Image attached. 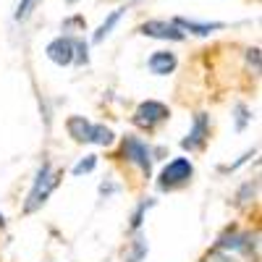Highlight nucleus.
Here are the masks:
<instances>
[{
	"label": "nucleus",
	"mask_w": 262,
	"mask_h": 262,
	"mask_svg": "<svg viewBox=\"0 0 262 262\" xmlns=\"http://www.w3.org/2000/svg\"><path fill=\"white\" fill-rule=\"evenodd\" d=\"M168 118H170L168 105H163V102H158V100L139 102V105H137V111H134V116H131L134 126H139L142 131H155V128L163 126Z\"/></svg>",
	"instance_id": "nucleus-4"
},
{
	"label": "nucleus",
	"mask_w": 262,
	"mask_h": 262,
	"mask_svg": "<svg viewBox=\"0 0 262 262\" xmlns=\"http://www.w3.org/2000/svg\"><path fill=\"white\" fill-rule=\"evenodd\" d=\"M37 3H39V0H21L18 8H16V21H27L32 16V11H34Z\"/></svg>",
	"instance_id": "nucleus-15"
},
{
	"label": "nucleus",
	"mask_w": 262,
	"mask_h": 262,
	"mask_svg": "<svg viewBox=\"0 0 262 262\" xmlns=\"http://www.w3.org/2000/svg\"><path fill=\"white\" fill-rule=\"evenodd\" d=\"M207 137H210V118L205 113H196L194 123H191V131L186 134V139L181 142V147L189 149V152H196V149H202L207 144Z\"/></svg>",
	"instance_id": "nucleus-7"
},
{
	"label": "nucleus",
	"mask_w": 262,
	"mask_h": 262,
	"mask_svg": "<svg viewBox=\"0 0 262 262\" xmlns=\"http://www.w3.org/2000/svg\"><path fill=\"white\" fill-rule=\"evenodd\" d=\"M194 176V165L189 158H173L158 176V186L160 191H176L181 186H186Z\"/></svg>",
	"instance_id": "nucleus-3"
},
{
	"label": "nucleus",
	"mask_w": 262,
	"mask_h": 262,
	"mask_svg": "<svg viewBox=\"0 0 262 262\" xmlns=\"http://www.w3.org/2000/svg\"><path fill=\"white\" fill-rule=\"evenodd\" d=\"M58 181H60V173L53 170L50 163H42L39 170H37V179H34V184H32V189H29V194H27L24 212H27V215L37 212L42 205L48 202V196L53 194V189L58 186Z\"/></svg>",
	"instance_id": "nucleus-2"
},
{
	"label": "nucleus",
	"mask_w": 262,
	"mask_h": 262,
	"mask_svg": "<svg viewBox=\"0 0 262 262\" xmlns=\"http://www.w3.org/2000/svg\"><path fill=\"white\" fill-rule=\"evenodd\" d=\"M0 226H6V217H3V212H0Z\"/></svg>",
	"instance_id": "nucleus-18"
},
{
	"label": "nucleus",
	"mask_w": 262,
	"mask_h": 262,
	"mask_svg": "<svg viewBox=\"0 0 262 262\" xmlns=\"http://www.w3.org/2000/svg\"><path fill=\"white\" fill-rule=\"evenodd\" d=\"M149 207H155V200H149V202H142V205L137 207L134 217H131V231H137V228L142 226V217H144V212H147Z\"/></svg>",
	"instance_id": "nucleus-16"
},
{
	"label": "nucleus",
	"mask_w": 262,
	"mask_h": 262,
	"mask_svg": "<svg viewBox=\"0 0 262 262\" xmlns=\"http://www.w3.org/2000/svg\"><path fill=\"white\" fill-rule=\"evenodd\" d=\"M95 168H97V155H86L71 168V173L74 176H84V173H92Z\"/></svg>",
	"instance_id": "nucleus-13"
},
{
	"label": "nucleus",
	"mask_w": 262,
	"mask_h": 262,
	"mask_svg": "<svg viewBox=\"0 0 262 262\" xmlns=\"http://www.w3.org/2000/svg\"><path fill=\"white\" fill-rule=\"evenodd\" d=\"M173 24H176L184 34L191 32V34H200V37H207V34L226 27V24H221V21H210L207 24V21H191V18H173Z\"/></svg>",
	"instance_id": "nucleus-10"
},
{
	"label": "nucleus",
	"mask_w": 262,
	"mask_h": 262,
	"mask_svg": "<svg viewBox=\"0 0 262 262\" xmlns=\"http://www.w3.org/2000/svg\"><path fill=\"white\" fill-rule=\"evenodd\" d=\"M66 3H69V6H74V3H79V0H66Z\"/></svg>",
	"instance_id": "nucleus-19"
},
{
	"label": "nucleus",
	"mask_w": 262,
	"mask_h": 262,
	"mask_svg": "<svg viewBox=\"0 0 262 262\" xmlns=\"http://www.w3.org/2000/svg\"><path fill=\"white\" fill-rule=\"evenodd\" d=\"M233 113H236V131H244V126L252 121V116H249V107L238 102V105L233 107Z\"/></svg>",
	"instance_id": "nucleus-14"
},
{
	"label": "nucleus",
	"mask_w": 262,
	"mask_h": 262,
	"mask_svg": "<svg viewBox=\"0 0 262 262\" xmlns=\"http://www.w3.org/2000/svg\"><path fill=\"white\" fill-rule=\"evenodd\" d=\"M123 158H128V163H134L144 176L152 173V149L139 137H126L123 139Z\"/></svg>",
	"instance_id": "nucleus-5"
},
{
	"label": "nucleus",
	"mask_w": 262,
	"mask_h": 262,
	"mask_svg": "<svg viewBox=\"0 0 262 262\" xmlns=\"http://www.w3.org/2000/svg\"><path fill=\"white\" fill-rule=\"evenodd\" d=\"M147 66H149V71L155 74V76H168V74L176 71L179 60H176V55H173L170 50H155V53L149 55Z\"/></svg>",
	"instance_id": "nucleus-9"
},
{
	"label": "nucleus",
	"mask_w": 262,
	"mask_h": 262,
	"mask_svg": "<svg viewBox=\"0 0 262 262\" xmlns=\"http://www.w3.org/2000/svg\"><path fill=\"white\" fill-rule=\"evenodd\" d=\"M66 131H69V137L79 144H97V147H107L113 144L116 134L113 128H107L102 123H92L86 121L84 116H71L66 121Z\"/></svg>",
	"instance_id": "nucleus-1"
},
{
	"label": "nucleus",
	"mask_w": 262,
	"mask_h": 262,
	"mask_svg": "<svg viewBox=\"0 0 262 262\" xmlns=\"http://www.w3.org/2000/svg\"><path fill=\"white\" fill-rule=\"evenodd\" d=\"M48 58L55 66H71L76 63V39L71 37H55L50 45H48Z\"/></svg>",
	"instance_id": "nucleus-6"
},
{
	"label": "nucleus",
	"mask_w": 262,
	"mask_h": 262,
	"mask_svg": "<svg viewBox=\"0 0 262 262\" xmlns=\"http://www.w3.org/2000/svg\"><path fill=\"white\" fill-rule=\"evenodd\" d=\"M139 32L144 37H155V39H170V42H181L186 34L173 24V21H144V24L139 27Z\"/></svg>",
	"instance_id": "nucleus-8"
},
{
	"label": "nucleus",
	"mask_w": 262,
	"mask_h": 262,
	"mask_svg": "<svg viewBox=\"0 0 262 262\" xmlns=\"http://www.w3.org/2000/svg\"><path fill=\"white\" fill-rule=\"evenodd\" d=\"M202 262H231V257H226V254H221V252H212V254H207Z\"/></svg>",
	"instance_id": "nucleus-17"
},
{
	"label": "nucleus",
	"mask_w": 262,
	"mask_h": 262,
	"mask_svg": "<svg viewBox=\"0 0 262 262\" xmlns=\"http://www.w3.org/2000/svg\"><path fill=\"white\" fill-rule=\"evenodd\" d=\"M144 257H147V242L142 236H137L134 242H131V252H128L126 262H142Z\"/></svg>",
	"instance_id": "nucleus-12"
},
{
	"label": "nucleus",
	"mask_w": 262,
	"mask_h": 262,
	"mask_svg": "<svg viewBox=\"0 0 262 262\" xmlns=\"http://www.w3.org/2000/svg\"><path fill=\"white\" fill-rule=\"evenodd\" d=\"M126 13V8H116L111 16H107L105 21H102V24L97 27V32L92 34V42H95V45H100V42L105 39V37H111V32H113V27L118 24V21H121V16Z\"/></svg>",
	"instance_id": "nucleus-11"
}]
</instances>
